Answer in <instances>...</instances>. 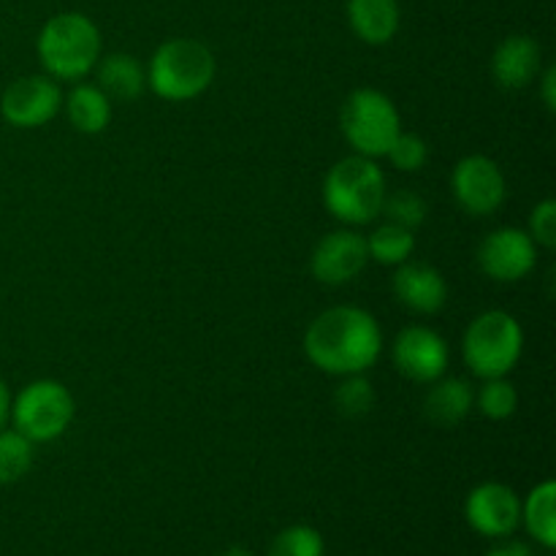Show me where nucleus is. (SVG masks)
<instances>
[{
	"label": "nucleus",
	"instance_id": "26",
	"mask_svg": "<svg viewBox=\"0 0 556 556\" xmlns=\"http://www.w3.org/2000/svg\"><path fill=\"white\" fill-rule=\"evenodd\" d=\"M380 215H386V220L396 223V226L407 228V231H416V228L427 223L429 206L416 190H396V193H386Z\"/></svg>",
	"mask_w": 556,
	"mask_h": 556
},
{
	"label": "nucleus",
	"instance_id": "8",
	"mask_svg": "<svg viewBox=\"0 0 556 556\" xmlns=\"http://www.w3.org/2000/svg\"><path fill=\"white\" fill-rule=\"evenodd\" d=\"M63 112V90L49 74L20 76L0 96V114L20 130L43 128Z\"/></svg>",
	"mask_w": 556,
	"mask_h": 556
},
{
	"label": "nucleus",
	"instance_id": "10",
	"mask_svg": "<svg viewBox=\"0 0 556 556\" xmlns=\"http://www.w3.org/2000/svg\"><path fill=\"white\" fill-rule=\"evenodd\" d=\"M478 266L494 282H521L538 266V244L525 228L503 226L478 244Z\"/></svg>",
	"mask_w": 556,
	"mask_h": 556
},
{
	"label": "nucleus",
	"instance_id": "27",
	"mask_svg": "<svg viewBox=\"0 0 556 556\" xmlns=\"http://www.w3.org/2000/svg\"><path fill=\"white\" fill-rule=\"evenodd\" d=\"M386 157L391 161V166L400 168V172L416 174L427 166L429 161V144L427 139H421L418 134H410V130H400L394 141H391Z\"/></svg>",
	"mask_w": 556,
	"mask_h": 556
},
{
	"label": "nucleus",
	"instance_id": "30",
	"mask_svg": "<svg viewBox=\"0 0 556 556\" xmlns=\"http://www.w3.org/2000/svg\"><path fill=\"white\" fill-rule=\"evenodd\" d=\"M541 98L548 112H556V68L548 65L546 74L541 76Z\"/></svg>",
	"mask_w": 556,
	"mask_h": 556
},
{
	"label": "nucleus",
	"instance_id": "11",
	"mask_svg": "<svg viewBox=\"0 0 556 556\" xmlns=\"http://www.w3.org/2000/svg\"><path fill=\"white\" fill-rule=\"evenodd\" d=\"M391 358L400 375L413 383L429 386L448 372V342L424 324L405 326L391 345Z\"/></svg>",
	"mask_w": 556,
	"mask_h": 556
},
{
	"label": "nucleus",
	"instance_id": "21",
	"mask_svg": "<svg viewBox=\"0 0 556 556\" xmlns=\"http://www.w3.org/2000/svg\"><path fill=\"white\" fill-rule=\"evenodd\" d=\"M413 250H416V231H407L396 223L386 220L367 237V253L375 264L400 266L410 261Z\"/></svg>",
	"mask_w": 556,
	"mask_h": 556
},
{
	"label": "nucleus",
	"instance_id": "7",
	"mask_svg": "<svg viewBox=\"0 0 556 556\" xmlns=\"http://www.w3.org/2000/svg\"><path fill=\"white\" fill-rule=\"evenodd\" d=\"M74 416V394L68 391V386L52 378L33 380L11 400V424L33 445L63 438Z\"/></svg>",
	"mask_w": 556,
	"mask_h": 556
},
{
	"label": "nucleus",
	"instance_id": "32",
	"mask_svg": "<svg viewBox=\"0 0 556 556\" xmlns=\"http://www.w3.org/2000/svg\"><path fill=\"white\" fill-rule=\"evenodd\" d=\"M220 556H253V552L244 546H228L226 552H220Z\"/></svg>",
	"mask_w": 556,
	"mask_h": 556
},
{
	"label": "nucleus",
	"instance_id": "29",
	"mask_svg": "<svg viewBox=\"0 0 556 556\" xmlns=\"http://www.w3.org/2000/svg\"><path fill=\"white\" fill-rule=\"evenodd\" d=\"M483 556H535V554H532L530 543L516 541V538L510 535V538H500V541H494V546Z\"/></svg>",
	"mask_w": 556,
	"mask_h": 556
},
{
	"label": "nucleus",
	"instance_id": "24",
	"mask_svg": "<svg viewBox=\"0 0 556 556\" xmlns=\"http://www.w3.org/2000/svg\"><path fill=\"white\" fill-rule=\"evenodd\" d=\"M378 394L375 386L362 375H345L334 389V407L345 418H364L372 413Z\"/></svg>",
	"mask_w": 556,
	"mask_h": 556
},
{
	"label": "nucleus",
	"instance_id": "18",
	"mask_svg": "<svg viewBox=\"0 0 556 556\" xmlns=\"http://www.w3.org/2000/svg\"><path fill=\"white\" fill-rule=\"evenodd\" d=\"M98 87L109 96V101L130 103L144 92L147 87V68L139 58L128 52H114L98 60L96 68Z\"/></svg>",
	"mask_w": 556,
	"mask_h": 556
},
{
	"label": "nucleus",
	"instance_id": "17",
	"mask_svg": "<svg viewBox=\"0 0 556 556\" xmlns=\"http://www.w3.org/2000/svg\"><path fill=\"white\" fill-rule=\"evenodd\" d=\"M348 22L364 43L383 47L400 33V0H348Z\"/></svg>",
	"mask_w": 556,
	"mask_h": 556
},
{
	"label": "nucleus",
	"instance_id": "15",
	"mask_svg": "<svg viewBox=\"0 0 556 556\" xmlns=\"http://www.w3.org/2000/svg\"><path fill=\"white\" fill-rule=\"evenodd\" d=\"M543 65L541 43L532 36L516 33L503 38L492 54V76L505 90H525L538 79Z\"/></svg>",
	"mask_w": 556,
	"mask_h": 556
},
{
	"label": "nucleus",
	"instance_id": "19",
	"mask_svg": "<svg viewBox=\"0 0 556 556\" xmlns=\"http://www.w3.org/2000/svg\"><path fill=\"white\" fill-rule=\"evenodd\" d=\"M63 109L74 130L85 136L103 134L112 123V101L98 85H76L63 98Z\"/></svg>",
	"mask_w": 556,
	"mask_h": 556
},
{
	"label": "nucleus",
	"instance_id": "2",
	"mask_svg": "<svg viewBox=\"0 0 556 556\" xmlns=\"http://www.w3.org/2000/svg\"><path fill=\"white\" fill-rule=\"evenodd\" d=\"M101 30L79 11H63L43 22L36 38V52L43 71L58 81H79L101 60Z\"/></svg>",
	"mask_w": 556,
	"mask_h": 556
},
{
	"label": "nucleus",
	"instance_id": "28",
	"mask_svg": "<svg viewBox=\"0 0 556 556\" xmlns=\"http://www.w3.org/2000/svg\"><path fill=\"white\" fill-rule=\"evenodd\" d=\"M527 233L532 237V242L538 248H556V201L546 199L541 204H535L530 215V228Z\"/></svg>",
	"mask_w": 556,
	"mask_h": 556
},
{
	"label": "nucleus",
	"instance_id": "31",
	"mask_svg": "<svg viewBox=\"0 0 556 556\" xmlns=\"http://www.w3.org/2000/svg\"><path fill=\"white\" fill-rule=\"evenodd\" d=\"M11 389L5 386V380L0 378V429H5L11 424Z\"/></svg>",
	"mask_w": 556,
	"mask_h": 556
},
{
	"label": "nucleus",
	"instance_id": "14",
	"mask_svg": "<svg viewBox=\"0 0 556 556\" xmlns=\"http://www.w3.org/2000/svg\"><path fill=\"white\" fill-rule=\"evenodd\" d=\"M391 288H394L396 302L416 315H438L448 302L445 277L424 261H405L396 266Z\"/></svg>",
	"mask_w": 556,
	"mask_h": 556
},
{
	"label": "nucleus",
	"instance_id": "13",
	"mask_svg": "<svg viewBox=\"0 0 556 556\" xmlns=\"http://www.w3.org/2000/svg\"><path fill=\"white\" fill-rule=\"evenodd\" d=\"M367 237L353 228L329 231L309 255V271L324 286H348L367 269Z\"/></svg>",
	"mask_w": 556,
	"mask_h": 556
},
{
	"label": "nucleus",
	"instance_id": "20",
	"mask_svg": "<svg viewBox=\"0 0 556 556\" xmlns=\"http://www.w3.org/2000/svg\"><path fill=\"white\" fill-rule=\"evenodd\" d=\"M521 525L527 535L546 552L556 548V483L541 481L527 500H521Z\"/></svg>",
	"mask_w": 556,
	"mask_h": 556
},
{
	"label": "nucleus",
	"instance_id": "1",
	"mask_svg": "<svg viewBox=\"0 0 556 556\" xmlns=\"http://www.w3.org/2000/svg\"><path fill=\"white\" fill-rule=\"evenodd\" d=\"M304 353L309 364L326 375H362L372 369L383 353V329L367 309L340 304L320 313L307 326Z\"/></svg>",
	"mask_w": 556,
	"mask_h": 556
},
{
	"label": "nucleus",
	"instance_id": "5",
	"mask_svg": "<svg viewBox=\"0 0 556 556\" xmlns=\"http://www.w3.org/2000/svg\"><path fill=\"white\" fill-rule=\"evenodd\" d=\"M525 353V329L505 309H486L462 337V358L476 378H508Z\"/></svg>",
	"mask_w": 556,
	"mask_h": 556
},
{
	"label": "nucleus",
	"instance_id": "4",
	"mask_svg": "<svg viewBox=\"0 0 556 556\" xmlns=\"http://www.w3.org/2000/svg\"><path fill=\"white\" fill-rule=\"evenodd\" d=\"M386 201L383 168L375 157L348 155L337 161L324 177V206L348 228L367 226L380 215Z\"/></svg>",
	"mask_w": 556,
	"mask_h": 556
},
{
	"label": "nucleus",
	"instance_id": "9",
	"mask_svg": "<svg viewBox=\"0 0 556 556\" xmlns=\"http://www.w3.org/2000/svg\"><path fill=\"white\" fill-rule=\"evenodd\" d=\"M451 193L472 217H486L505 204L508 182L497 161L489 155H467L451 172Z\"/></svg>",
	"mask_w": 556,
	"mask_h": 556
},
{
	"label": "nucleus",
	"instance_id": "6",
	"mask_svg": "<svg viewBox=\"0 0 556 556\" xmlns=\"http://www.w3.org/2000/svg\"><path fill=\"white\" fill-rule=\"evenodd\" d=\"M340 130L356 155L386 157L402 130L400 109L383 90L358 87L342 103Z\"/></svg>",
	"mask_w": 556,
	"mask_h": 556
},
{
	"label": "nucleus",
	"instance_id": "22",
	"mask_svg": "<svg viewBox=\"0 0 556 556\" xmlns=\"http://www.w3.org/2000/svg\"><path fill=\"white\" fill-rule=\"evenodd\" d=\"M36 445L16 429H0V486L22 481L36 462Z\"/></svg>",
	"mask_w": 556,
	"mask_h": 556
},
{
	"label": "nucleus",
	"instance_id": "25",
	"mask_svg": "<svg viewBox=\"0 0 556 556\" xmlns=\"http://www.w3.org/2000/svg\"><path fill=\"white\" fill-rule=\"evenodd\" d=\"M269 556H326V541L315 527L291 525L269 543Z\"/></svg>",
	"mask_w": 556,
	"mask_h": 556
},
{
	"label": "nucleus",
	"instance_id": "12",
	"mask_svg": "<svg viewBox=\"0 0 556 556\" xmlns=\"http://www.w3.org/2000/svg\"><path fill=\"white\" fill-rule=\"evenodd\" d=\"M465 519L472 532L489 541L510 538L521 527V497L508 483H478L465 500Z\"/></svg>",
	"mask_w": 556,
	"mask_h": 556
},
{
	"label": "nucleus",
	"instance_id": "16",
	"mask_svg": "<svg viewBox=\"0 0 556 556\" xmlns=\"http://www.w3.org/2000/svg\"><path fill=\"white\" fill-rule=\"evenodd\" d=\"M476 407V391L465 378H438L429 383L427 400H424V416L440 429H454L470 416Z\"/></svg>",
	"mask_w": 556,
	"mask_h": 556
},
{
	"label": "nucleus",
	"instance_id": "3",
	"mask_svg": "<svg viewBox=\"0 0 556 556\" xmlns=\"http://www.w3.org/2000/svg\"><path fill=\"white\" fill-rule=\"evenodd\" d=\"M217 60L195 38H168L147 63V87L168 103H185L204 96L215 81Z\"/></svg>",
	"mask_w": 556,
	"mask_h": 556
},
{
	"label": "nucleus",
	"instance_id": "23",
	"mask_svg": "<svg viewBox=\"0 0 556 556\" xmlns=\"http://www.w3.org/2000/svg\"><path fill=\"white\" fill-rule=\"evenodd\" d=\"M476 407L489 421H508L519 410V391L508 378H489L478 389Z\"/></svg>",
	"mask_w": 556,
	"mask_h": 556
}]
</instances>
